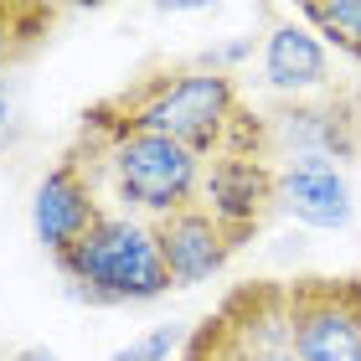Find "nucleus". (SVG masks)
Segmentation results:
<instances>
[{"label": "nucleus", "instance_id": "nucleus-3", "mask_svg": "<svg viewBox=\"0 0 361 361\" xmlns=\"http://www.w3.org/2000/svg\"><path fill=\"white\" fill-rule=\"evenodd\" d=\"M52 264L73 284L78 300L88 305H145L176 289L166 258H160L155 227L145 217H124L114 207L88 227V238L78 248H68Z\"/></svg>", "mask_w": 361, "mask_h": 361}, {"label": "nucleus", "instance_id": "nucleus-17", "mask_svg": "<svg viewBox=\"0 0 361 361\" xmlns=\"http://www.w3.org/2000/svg\"><path fill=\"white\" fill-rule=\"evenodd\" d=\"M16 361H57V356H52V351H42V346H26Z\"/></svg>", "mask_w": 361, "mask_h": 361}, {"label": "nucleus", "instance_id": "nucleus-9", "mask_svg": "<svg viewBox=\"0 0 361 361\" xmlns=\"http://www.w3.org/2000/svg\"><path fill=\"white\" fill-rule=\"evenodd\" d=\"M217 315L227 320L243 361H300L289 336V305H284V284L279 279H253L238 284L227 300L217 305Z\"/></svg>", "mask_w": 361, "mask_h": 361}, {"label": "nucleus", "instance_id": "nucleus-4", "mask_svg": "<svg viewBox=\"0 0 361 361\" xmlns=\"http://www.w3.org/2000/svg\"><path fill=\"white\" fill-rule=\"evenodd\" d=\"M269 160H361V88H331L320 98H279L264 109Z\"/></svg>", "mask_w": 361, "mask_h": 361}, {"label": "nucleus", "instance_id": "nucleus-11", "mask_svg": "<svg viewBox=\"0 0 361 361\" xmlns=\"http://www.w3.org/2000/svg\"><path fill=\"white\" fill-rule=\"evenodd\" d=\"M279 212L310 227H346L351 186L331 160H289V166H279Z\"/></svg>", "mask_w": 361, "mask_h": 361}, {"label": "nucleus", "instance_id": "nucleus-7", "mask_svg": "<svg viewBox=\"0 0 361 361\" xmlns=\"http://www.w3.org/2000/svg\"><path fill=\"white\" fill-rule=\"evenodd\" d=\"M109 212L104 191L88 180V171L78 166V160L62 150L57 166L42 176L37 196H31V227H37V243L52 258H62L68 248H78V243L88 238V227Z\"/></svg>", "mask_w": 361, "mask_h": 361}, {"label": "nucleus", "instance_id": "nucleus-10", "mask_svg": "<svg viewBox=\"0 0 361 361\" xmlns=\"http://www.w3.org/2000/svg\"><path fill=\"white\" fill-rule=\"evenodd\" d=\"M264 83L279 98H320V93L336 88L331 52H325V42L300 16H294V21H279L264 37Z\"/></svg>", "mask_w": 361, "mask_h": 361}, {"label": "nucleus", "instance_id": "nucleus-12", "mask_svg": "<svg viewBox=\"0 0 361 361\" xmlns=\"http://www.w3.org/2000/svg\"><path fill=\"white\" fill-rule=\"evenodd\" d=\"M57 11L37 6V0H0V78L16 73L37 47L52 37Z\"/></svg>", "mask_w": 361, "mask_h": 361}, {"label": "nucleus", "instance_id": "nucleus-13", "mask_svg": "<svg viewBox=\"0 0 361 361\" xmlns=\"http://www.w3.org/2000/svg\"><path fill=\"white\" fill-rule=\"evenodd\" d=\"M300 21L325 47L361 62V0H310V6H300Z\"/></svg>", "mask_w": 361, "mask_h": 361}, {"label": "nucleus", "instance_id": "nucleus-16", "mask_svg": "<svg viewBox=\"0 0 361 361\" xmlns=\"http://www.w3.org/2000/svg\"><path fill=\"white\" fill-rule=\"evenodd\" d=\"M186 341H191L186 325H155V331H145L140 341L119 346L114 361H171L176 351H186Z\"/></svg>", "mask_w": 361, "mask_h": 361}, {"label": "nucleus", "instance_id": "nucleus-2", "mask_svg": "<svg viewBox=\"0 0 361 361\" xmlns=\"http://www.w3.org/2000/svg\"><path fill=\"white\" fill-rule=\"evenodd\" d=\"M68 155L88 171V180L104 191V202L124 217L160 222L171 212H186L202 202L207 160H196L186 145L155 135V129H135L114 119L98 104L83 114Z\"/></svg>", "mask_w": 361, "mask_h": 361}, {"label": "nucleus", "instance_id": "nucleus-8", "mask_svg": "<svg viewBox=\"0 0 361 361\" xmlns=\"http://www.w3.org/2000/svg\"><path fill=\"white\" fill-rule=\"evenodd\" d=\"M155 227V243H160V258L171 269V284L176 289H191V284H207L212 274L227 269V258L238 253V238L212 217V212L196 202L186 212H171V217L150 222Z\"/></svg>", "mask_w": 361, "mask_h": 361}, {"label": "nucleus", "instance_id": "nucleus-6", "mask_svg": "<svg viewBox=\"0 0 361 361\" xmlns=\"http://www.w3.org/2000/svg\"><path fill=\"white\" fill-rule=\"evenodd\" d=\"M202 207L243 248V243H253L264 233V222L279 212V166L264 155H238V150L212 155L202 171Z\"/></svg>", "mask_w": 361, "mask_h": 361}, {"label": "nucleus", "instance_id": "nucleus-14", "mask_svg": "<svg viewBox=\"0 0 361 361\" xmlns=\"http://www.w3.org/2000/svg\"><path fill=\"white\" fill-rule=\"evenodd\" d=\"M26 129H31V114H26V83H21L16 73H6V78H0V155L21 150Z\"/></svg>", "mask_w": 361, "mask_h": 361}, {"label": "nucleus", "instance_id": "nucleus-15", "mask_svg": "<svg viewBox=\"0 0 361 361\" xmlns=\"http://www.w3.org/2000/svg\"><path fill=\"white\" fill-rule=\"evenodd\" d=\"M180 361H243V351H238V341H233V331H227V320L212 310V315L191 331V341H186V351H180Z\"/></svg>", "mask_w": 361, "mask_h": 361}, {"label": "nucleus", "instance_id": "nucleus-1", "mask_svg": "<svg viewBox=\"0 0 361 361\" xmlns=\"http://www.w3.org/2000/svg\"><path fill=\"white\" fill-rule=\"evenodd\" d=\"M98 109L135 129H155V135L186 145L196 160H212L227 150L269 160L264 109H253L243 98L238 73L212 68V62H180V68L145 73L129 88L98 98Z\"/></svg>", "mask_w": 361, "mask_h": 361}, {"label": "nucleus", "instance_id": "nucleus-5", "mask_svg": "<svg viewBox=\"0 0 361 361\" xmlns=\"http://www.w3.org/2000/svg\"><path fill=\"white\" fill-rule=\"evenodd\" d=\"M284 305L300 361H361V274L289 279Z\"/></svg>", "mask_w": 361, "mask_h": 361}]
</instances>
